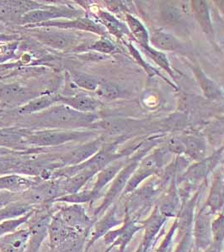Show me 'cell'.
<instances>
[{"mask_svg":"<svg viewBox=\"0 0 224 252\" xmlns=\"http://www.w3.org/2000/svg\"><path fill=\"white\" fill-rule=\"evenodd\" d=\"M59 103V95H43L37 97L17 109L18 114L32 115L44 111L55 104Z\"/></svg>","mask_w":224,"mask_h":252,"instance_id":"17","label":"cell"},{"mask_svg":"<svg viewBox=\"0 0 224 252\" xmlns=\"http://www.w3.org/2000/svg\"><path fill=\"white\" fill-rule=\"evenodd\" d=\"M191 212L188 209L182 214V216L180 220V227L183 229H187L190 226V223H191Z\"/></svg>","mask_w":224,"mask_h":252,"instance_id":"38","label":"cell"},{"mask_svg":"<svg viewBox=\"0 0 224 252\" xmlns=\"http://www.w3.org/2000/svg\"><path fill=\"white\" fill-rule=\"evenodd\" d=\"M15 38L14 35H8V34H0V42H4V41H12L15 40Z\"/></svg>","mask_w":224,"mask_h":252,"instance_id":"40","label":"cell"},{"mask_svg":"<svg viewBox=\"0 0 224 252\" xmlns=\"http://www.w3.org/2000/svg\"><path fill=\"white\" fill-rule=\"evenodd\" d=\"M83 12L77 9H70L66 6L46 5L41 9H36L27 13L20 19L19 24L26 26H34L45 23L52 20H75L83 17Z\"/></svg>","mask_w":224,"mask_h":252,"instance_id":"5","label":"cell"},{"mask_svg":"<svg viewBox=\"0 0 224 252\" xmlns=\"http://www.w3.org/2000/svg\"><path fill=\"white\" fill-rule=\"evenodd\" d=\"M121 168V163L115 162L110 163L103 169L101 170L98 173L97 178L95 180V184L93 185L92 189H90L95 198H97L100 195L101 190L109 184L110 182L116 177Z\"/></svg>","mask_w":224,"mask_h":252,"instance_id":"19","label":"cell"},{"mask_svg":"<svg viewBox=\"0 0 224 252\" xmlns=\"http://www.w3.org/2000/svg\"><path fill=\"white\" fill-rule=\"evenodd\" d=\"M152 43L161 49L166 51H175L180 46L178 40L174 37L171 34L163 33V32H157L152 36Z\"/></svg>","mask_w":224,"mask_h":252,"instance_id":"23","label":"cell"},{"mask_svg":"<svg viewBox=\"0 0 224 252\" xmlns=\"http://www.w3.org/2000/svg\"><path fill=\"white\" fill-rule=\"evenodd\" d=\"M212 234L214 237V241L217 243H220L224 239V217L221 216L212 224Z\"/></svg>","mask_w":224,"mask_h":252,"instance_id":"33","label":"cell"},{"mask_svg":"<svg viewBox=\"0 0 224 252\" xmlns=\"http://www.w3.org/2000/svg\"><path fill=\"white\" fill-rule=\"evenodd\" d=\"M27 133L22 129H0V148L25 151Z\"/></svg>","mask_w":224,"mask_h":252,"instance_id":"16","label":"cell"},{"mask_svg":"<svg viewBox=\"0 0 224 252\" xmlns=\"http://www.w3.org/2000/svg\"><path fill=\"white\" fill-rule=\"evenodd\" d=\"M100 19L112 34H115L117 37H121L122 34V26L114 16L107 12H101Z\"/></svg>","mask_w":224,"mask_h":252,"instance_id":"26","label":"cell"},{"mask_svg":"<svg viewBox=\"0 0 224 252\" xmlns=\"http://www.w3.org/2000/svg\"><path fill=\"white\" fill-rule=\"evenodd\" d=\"M162 13L164 19L168 22H176L181 17L178 9H176V7L167 3H164L163 5Z\"/></svg>","mask_w":224,"mask_h":252,"instance_id":"35","label":"cell"},{"mask_svg":"<svg viewBox=\"0 0 224 252\" xmlns=\"http://www.w3.org/2000/svg\"><path fill=\"white\" fill-rule=\"evenodd\" d=\"M62 204V203H60ZM55 209L54 214L67 226L89 235L95 220L89 217L82 204H63Z\"/></svg>","mask_w":224,"mask_h":252,"instance_id":"6","label":"cell"},{"mask_svg":"<svg viewBox=\"0 0 224 252\" xmlns=\"http://www.w3.org/2000/svg\"><path fill=\"white\" fill-rule=\"evenodd\" d=\"M20 197V195L14 194L11 192H0V209L9 204L11 201L15 200Z\"/></svg>","mask_w":224,"mask_h":252,"instance_id":"37","label":"cell"},{"mask_svg":"<svg viewBox=\"0 0 224 252\" xmlns=\"http://www.w3.org/2000/svg\"><path fill=\"white\" fill-rule=\"evenodd\" d=\"M187 249H188V242L185 240L183 243L181 244L180 247H179L178 250L176 251V252H187Z\"/></svg>","mask_w":224,"mask_h":252,"instance_id":"41","label":"cell"},{"mask_svg":"<svg viewBox=\"0 0 224 252\" xmlns=\"http://www.w3.org/2000/svg\"><path fill=\"white\" fill-rule=\"evenodd\" d=\"M31 30L33 31L32 36L39 40L40 43L51 48L58 51L78 48V36L74 32L52 27H41Z\"/></svg>","mask_w":224,"mask_h":252,"instance_id":"4","label":"cell"},{"mask_svg":"<svg viewBox=\"0 0 224 252\" xmlns=\"http://www.w3.org/2000/svg\"><path fill=\"white\" fill-rule=\"evenodd\" d=\"M18 42L15 40L0 42V63H4L15 56Z\"/></svg>","mask_w":224,"mask_h":252,"instance_id":"31","label":"cell"},{"mask_svg":"<svg viewBox=\"0 0 224 252\" xmlns=\"http://www.w3.org/2000/svg\"><path fill=\"white\" fill-rule=\"evenodd\" d=\"M33 213L34 211L21 218L10 219V220L1 221L0 222V237L18 230L20 227L28 222Z\"/></svg>","mask_w":224,"mask_h":252,"instance_id":"24","label":"cell"},{"mask_svg":"<svg viewBox=\"0 0 224 252\" xmlns=\"http://www.w3.org/2000/svg\"><path fill=\"white\" fill-rule=\"evenodd\" d=\"M32 116L35 126L46 129H74L89 127L97 120V116L94 113L77 111L64 103H57Z\"/></svg>","mask_w":224,"mask_h":252,"instance_id":"1","label":"cell"},{"mask_svg":"<svg viewBox=\"0 0 224 252\" xmlns=\"http://www.w3.org/2000/svg\"><path fill=\"white\" fill-rule=\"evenodd\" d=\"M146 49L147 51L149 53L150 57H151L153 60L155 61V63H158L159 66H162L163 68L167 70L168 72H171L170 64H169V62L167 60L165 55L161 53V52H157V51H154V50L149 48V46L146 47Z\"/></svg>","mask_w":224,"mask_h":252,"instance_id":"34","label":"cell"},{"mask_svg":"<svg viewBox=\"0 0 224 252\" xmlns=\"http://www.w3.org/2000/svg\"><path fill=\"white\" fill-rule=\"evenodd\" d=\"M160 225L161 220L158 216H156V217H153V218L151 219L149 223L147 225V239H150V238L152 237L153 235H155L156 232H157L158 229H159Z\"/></svg>","mask_w":224,"mask_h":252,"instance_id":"36","label":"cell"},{"mask_svg":"<svg viewBox=\"0 0 224 252\" xmlns=\"http://www.w3.org/2000/svg\"><path fill=\"white\" fill-rule=\"evenodd\" d=\"M37 97V94L32 89L19 83L0 85V100L7 104H16L20 107Z\"/></svg>","mask_w":224,"mask_h":252,"instance_id":"9","label":"cell"},{"mask_svg":"<svg viewBox=\"0 0 224 252\" xmlns=\"http://www.w3.org/2000/svg\"><path fill=\"white\" fill-rule=\"evenodd\" d=\"M18 22L11 1H0V23Z\"/></svg>","mask_w":224,"mask_h":252,"instance_id":"29","label":"cell"},{"mask_svg":"<svg viewBox=\"0 0 224 252\" xmlns=\"http://www.w3.org/2000/svg\"><path fill=\"white\" fill-rule=\"evenodd\" d=\"M29 241V229H19L0 237V252H26Z\"/></svg>","mask_w":224,"mask_h":252,"instance_id":"13","label":"cell"},{"mask_svg":"<svg viewBox=\"0 0 224 252\" xmlns=\"http://www.w3.org/2000/svg\"><path fill=\"white\" fill-rule=\"evenodd\" d=\"M127 21L130 29L132 31V34H134V36L138 40V42H140L142 45L145 46V47H148L149 35H148L144 26L139 22V20L129 15H127Z\"/></svg>","mask_w":224,"mask_h":252,"instance_id":"25","label":"cell"},{"mask_svg":"<svg viewBox=\"0 0 224 252\" xmlns=\"http://www.w3.org/2000/svg\"><path fill=\"white\" fill-rule=\"evenodd\" d=\"M195 239L199 247L205 248L208 246L212 235V225L207 214H200L195 222Z\"/></svg>","mask_w":224,"mask_h":252,"instance_id":"20","label":"cell"},{"mask_svg":"<svg viewBox=\"0 0 224 252\" xmlns=\"http://www.w3.org/2000/svg\"><path fill=\"white\" fill-rule=\"evenodd\" d=\"M192 7L195 13V18L200 26L207 33H211L213 31L212 24L210 20L209 12L207 9V3L203 1H192Z\"/></svg>","mask_w":224,"mask_h":252,"instance_id":"22","label":"cell"},{"mask_svg":"<svg viewBox=\"0 0 224 252\" xmlns=\"http://www.w3.org/2000/svg\"><path fill=\"white\" fill-rule=\"evenodd\" d=\"M95 92L99 97H103L108 100L115 99L120 95V91L118 88L107 82H100Z\"/></svg>","mask_w":224,"mask_h":252,"instance_id":"27","label":"cell"},{"mask_svg":"<svg viewBox=\"0 0 224 252\" xmlns=\"http://www.w3.org/2000/svg\"><path fill=\"white\" fill-rule=\"evenodd\" d=\"M99 171L93 167H86L72 177L60 178L61 189L64 195L73 194L79 192Z\"/></svg>","mask_w":224,"mask_h":252,"instance_id":"14","label":"cell"},{"mask_svg":"<svg viewBox=\"0 0 224 252\" xmlns=\"http://www.w3.org/2000/svg\"><path fill=\"white\" fill-rule=\"evenodd\" d=\"M93 134L91 132L78 131L74 129H43L28 132L26 136L27 145L38 147L60 146L72 141H85Z\"/></svg>","mask_w":224,"mask_h":252,"instance_id":"2","label":"cell"},{"mask_svg":"<svg viewBox=\"0 0 224 252\" xmlns=\"http://www.w3.org/2000/svg\"><path fill=\"white\" fill-rule=\"evenodd\" d=\"M197 77L205 94L207 95V97L213 98V97H218L220 96L221 92L213 81L209 80L201 71H197Z\"/></svg>","mask_w":224,"mask_h":252,"instance_id":"28","label":"cell"},{"mask_svg":"<svg viewBox=\"0 0 224 252\" xmlns=\"http://www.w3.org/2000/svg\"><path fill=\"white\" fill-rule=\"evenodd\" d=\"M101 144V140L98 139L95 141H89L86 144L76 146L72 151H69L64 155L61 156L59 158L61 166L64 167L83 163L100 151Z\"/></svg>","mask_w":224,"mask_h":252,"instance_id":"8","label":"cell"},{"mask_svg":"<svg viewBox=\"0 0 224 252\" xmlns=\"http://www.w3.org/2000/svg\"><path fill=\"white\" fill-rule=\"evenodd\" d=\"M54 205L38 208L32 214L26 223L30 231V241L26 252H37L41 244L48 236V229L52 215L55 211Z\"/></svg>","mask_w":224,"mask_h":252,"instance_id":"3","label":"cell"},{"mask_svg":"<svg viewBox=\"0 0 224 252\" xmlns=\"http://www.w3.org/2000/svg\"><path fill=\"white\" fill-rule=\"evenodd\" d=\"M170 148L174 152H181L184 149V146L179 141H172V142L170 143Z\"/></svg>","mask_w":224,"mask_h":252,"instance_id":"39","label":"cell"},{"mask_svg":"<svg viewBox=\"0 0 224 252\" xmlns=\"http://www.w3.org/2000/svg\"><path fill=\"white\" fill-rule=\"evenodd\" d=\"M134 167L135 166L133 164L129 165L118 173L117 176L115 177V181L113 182L112 186L110 187L109 190L105 196L102 203L95 209L94 217H97L99 215H102L111 206L112 202L115 200L118 195L121 193L122 189L127 186V181L130 178V175L133 172Z\"/></svg>","mask_w":224,"mask_h":252,"instance_id":"10","label":"cell"},{"mask_svg":"<svg viewBox=\"0 0 224 252\" xmlns=\"http://www.w3.org/2000/svg\"><path fill=\"white\" fill-rule=\"evenodd\" d=\"M37 209V208L27 204L26 202L20 199V197L11 201L0 209V222L10 219H18L29 215Z\"/></svg>","mask_w":224,"mask_h":252,"instance_id":"18","label":"cell"},{"mask_svg":"<svg viewBox=\"0 0 224 252\" xmlns=\"http://www.w3.org/2000/svg\"><path fill=\"white\" fill-rule=\"evenodd\" d=\"M187 152L190 157L195 159L201 158L205 154V147L203 143L195 138H189L186 142Z\"/></svg>","mask_w":224,"mask_h":252,"instance_id":"30","label":"cell"},{"mask_svg":"<svg viewBox=\"0 0 224 252\" xmlns=\"http://www.w3.org/2000/svg\"><path fill=\"white\" fill-rule=\"evenodd\" d=\"M119 223L120 221L115 217V209H111L107 215L103 216V218L96 221L93 224L92 228L89 230V235L87 237L86 245L83 252H89V250L100 238L104 237L107 233L111 231L112 228Z\"/></svg>","mask_w":224,"mask_h":252,"instance_id":"12","label":"cell"},{"mask_svg":"<svg viewBox=\"0 0 224 252\" xmlns=\"http://www.w3.org/2000/svg\"><path fill=\"white\" fill-rule=\"evenodd\" d=\"M70 78L76 86L88 91H96L100 83V81L92 75L78 71H71Z\"/></svg>","mask_w":224,"mask_h":252,"instance_id":"21","label":"cell"},{"mask_svg":"<svg viewBox=\"0 0 224 252\" xmlns=\"http://www.w3.org/2000/svg\"><path fill=\"white\" fill-rule=\"evenodd\" d=\"M40 180H37V178H27L20 174L3 175L0 176V192L20 195L37 184Z\"/></svg>","mask_w":224,"mask_h":252,"instance_id":"11","label":"cell"},{"mask_svg":"<svg viewBox=\"0 0 224 252\" xmlns=\"http://www.w3.org/2000/svg\"><path fill=\"white\" fill-rule=\"evenodd\" d=\"M59 103H64L65 105L82 113H93L101 104L95 98L83 93L67 97L59 95Z\"/></svg>","mask_w":224,"mask_h":252,"instance_id":"15","label":"cell"},{"mask_svg":"<svg viewBox=\"0 0 224 252\" xmlns=\"http://www.w3.org/2000/svg\"><path fill=\"white\" fill-rule=\"evenodd\" d=\"M41 27H52L59 30H78L83 32H92L98 34H105V31L100 25L94 22L89 18L79 17L75 20H52L45 23L38 24L34 26H26L27 29L41 28Z\"/></svg>","mask_w":224,"mask_h":252,"instance_id":"7","label":"cell"},{"mask_svg":"<svg viewBox=\"0 0 224 252\" xmlns=\"http://www.w3.org/2000/svg\"><path fill=\"white\" fill-rule=\"evenodd\" d=\"M105 252H120V249H119V247H116V246H110L108 248H107V251Z\"/></svg>","mask_w":224,"mask_h":252,"instance_id":"42","label":"cell"},{"mask_svg":"<svg viewBox=\"0 0 224 252\" xmlns=\"http://www.w3.org/2000/svg\"><path fill=\"white\" fill-rule=\"evenodd\" d=\"M88 49L101 53H112L115 50V46L112 44V41L102 38L101 40H96L94 43L91 44Z\"/></svg>","mask_w":224,"mask_h":252,"instance_id":"32","label":"cell"}]
</instances>
